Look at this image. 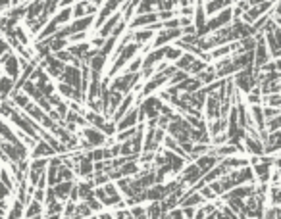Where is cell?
Here are the masks:
<instances>
[{
  "mask_svg": "<svg viewBox=\"0 0 281 219\" xmlns=\"http://www.w3.org/2000/svg\"><path fill=\"white\" fill-rule=\"evenodd\" d=\"M31 150V158H50V156H54L56 152L52 150V146L48 145V143H45L43 139H39L37 143H35V146L33 148H29Z\"/></svg>",
  "mask_w": 281,
  "mask_h": 219,
  "instance_id": "cell-1",
  "label": "cell"
},
{
  "mask_svg": "<svg viewBox=\"0 0 281 219\" xmlns=\"http://www.w3.org/2000/svg\"><path fill=\"white\" fill-rule=\"evenodd\" d=\"M74 185H75L74 181H58L56 185H52V190H54L56 200L66 202V200H68V196H70V190H72Z\"/></svg>",
  "mask_w": 281,
  "mask_h": 219,
  "instance_id": "cell-2",
  "label": "cell"
},
{
  "mask_svg": "<svg viewBox=\"0 0 281 219\" xmlns=\"http://www.w3.org/2000/svg\"><path fill=\"white\" fill-rule=\"evenodd\" d=\"M43 212H45V204L31 198L23 208V218H43Z\"/></svg>",
  "mask_w": 281,
  "mask_h": 219,
  "instance_id": "cell-3",
  "label": "cell"
},
{
  "mask_svg": "<svg viewBox=\"0 0 281 219\" xmlns=\"http://www.w3.org/2000/svg\"><path fill=\"white\" fill-rule=\"evenodd\" d=\"M152 37H154V31H150V29H148V27H143V29H141V31H137V29L133 31V39H135V43H137V44H141V46H143V44H145V43H148V41H150Z\"/></svg>",
  "mask_w": 281,
  "mask_h": 219,
  "instance_id": "cell-4",
  "label": "cell"
},
{
  "mask_svg": "<svg viewBox=\"0 0 281 219\" xmlns=\"http://www.w3.org/2000/svg\"><path fill=\"white\" fill-rule=\"evenodd\" d=\"M181 54H183V50H181L179 46H174V43H172V44H168V46H166V54H164V60H168L170 64H174V62H176V60H178Z\"/></svg>",
  "mask_w": 281,
  "mask_h": 219,
  "instance_id": "cell-5",
  "label": "cell"
},
{
  "mask_svg": "<svg viewBox=\"0 0 281 219\" xmlns=\"http://www.w3.org/2000/svg\"><path fill=\"white\" fill-rule=\"evenodd\" d=\"M6 218H23V204L19 200H14L12 208L6 212Z\"/></svg>",
  "mask_w": 281,
  "mask_h": 219,
  "instance_id": "cell-6",
  "label": "cell"
},
{
  "mask_svg": "<svg viewBox=\"0 0 281 219\" xmlns=\"http://www.w3.org/2000/svg\"><path fill=\"white\" fill-rule=\"evenodd\" d=\"M129 214H131V218H147V212H145V208L139 204H133L129 208Z\"/></svg>",
  "mask_w": 281,
  "mask_h": 219,
  "instance_id": "cell-7",
  "label": "cell"
},
{
  "mask_svg": "<svg viewBox=\"0 0 281 219\" xmlns=\"http://www.w3.org/2000/svg\"><path fill=\"white\" fill-rule=\"evenodd\" d=\"M262 112H264V119H270V117L280 116V108H272V106H266V108H262Z\"/></svg>",
  "mask_w": 281,
  "mask_h": 219,
  "instance_id": "cell-8",
  "label": "cell"
}]
</instances>
